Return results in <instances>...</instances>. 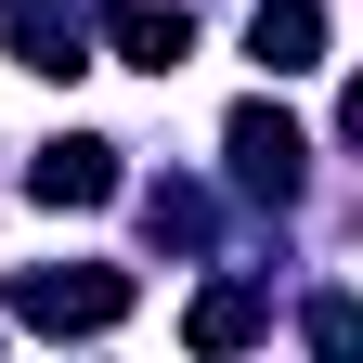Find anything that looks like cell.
Segmentation results:
<instances>
[{
    "label": "cell",
    "instance_id": "6da1fadb",
    "mask_svg": "<svg viewBox=\"0 0 363 363\" xmlns=\"http://www.w3.org/2000/svg\"><path fill=\"white\" fill-rule=\"evenodd\" d=\"M13 311L39 337H104L130 325V272H13Z\"/></svg>",
    "mask_w": 363,
    "mask_h": 363
},
{
    "label": "cell",
    "instance_id": "7a4b0ae2",
    "mask_svg": "<svg viewBox=\"0 0 363 363\" xmlns=\"http://www.w3.org/2000/svg\"><path fill=\"white\" fill-rule=\"evenodd\" d=\"M220 143H234V182H247L259 208H286V195H298V169H311L298 117H272V104H234V130H220Z\"/></svg>",
    "mask_w": 363,
    "mask_h": 363
},
{
    "label": "cell",
    "instance_id": "3957f363",
    "mask_svg": "<svg viewBox=\"0 0 363 363\" xmlns=\"http://www.w3.org/2000/svg\"><path fill=\"white\" fill-rule=\"evenodd\" d=\"M104 39H117V65H182L195 52V13H182V0H104Z\"/></svg>",
    "mask_w": 363,
    "mask_h": 363
},
{
    "label": "cell",
    "instance_id": "277c9868",
    "mask_svg": "<svg viewBox=\"0 0 363 363\" xmlns=\"http://www.w3.org/2000/svg\"><path fill=\"white\" fill-rule=\"evenodd\" d=\"M247 52L272 78H311V65H325V0H259V13H247Z\"/></svg>",
    "mask_w": 363,
    "mask_h": 363
},
{
    "label": "cell",
    "instance_id": "5b68a950",
    "mask_svg": "<svg viewBox=\"0 0 363 363\" xmlns=\"http://www.w3.org/2000/svg\"><path fill=\"white\" fill-rule=\"evenodd\" d=\"M26 195H39V208H104V195H117V143H39Z\"/></svg>",
    "mask_w": 363,
    "mask_h": 363
},
{
    "label": "cell",
    "instance_id": "8992f818",
    "mask_svg": "<svg viewBox=\"0 0 363 363\" xmlns=\"http://www.w3.org/2000/svg\"><path fill=\"white\" fill-rule=\"evenodd\" d=\"M13 65L26 78H78L91 65V26L65 13V0H26V13H13Z\"/></svg>",
    "mask_w": 363,
    "mask_h": 363
},
{
    "label": "cell",
    "instance_id": "52a82bcc",
    "mask_svg": "<svg viewBox=\"0 0 363 363\" xmlns=\"http://www.w3.org/2000/svg\"><path fill=\"white\" fill-rule=\"evenodd\" d=\"M182 337H195V350H247V337H259V298H247V286H208Z\"/></svg>",
    "mask_w": 363,
    "mask_h": 363
},
{
    "label": "cell",
    "instance_id": "ba28073f",
    "mask_svg": "<svg viewBox=\"0 0 363 363\" xmlns=\"http://www.w3.org/2000/svg\"><path fill=\"white\" fill-rule=\"evenodd\" d=\"M143 220H156V247H208V195H195V182H156Z\"/></svg>",
    "mask_w": 363,
    "mask_h": 363
},
{
    "label": "cell",
    "instance_id": "9c48e42d",
    "mask_svg": "<svg viewBox=\"0 0 363 363\" xmlns=\"http://www.w3.org/2000/svg\"><path fill=\"white\" fill-rule=\"evenodd\" d=\"M311 337H325V350H363V298H311Z\"/></svg>",
    "mask_w": 363,
    "mask_h": 363
},
{
    "label": "cell",
    "instance_id": "30bf717a",
    "mask_svg": "<svg viewBox=\"0 0 363 363\" xmlns=\"http://www.w3.org/2000/svg\"><path fill=\"white\" fill-rule=\"evenodd\" d=\"M337 130H350V143H363V78H350V104H337Z\"/></svg>",
    "mask_w": 363,
    "mask_h": 363
},
{
    "label": "cell",
    "instance_id": "8fae6325",
    "mask_svg": "<svg viewBox=\"0 0 363 363\" xmlns=\"http://www.w3.org/2000/svg\"><path fill=\"white\" fill-rule=\"evenodd\" d=\"M0 13H26V0H0Z\"/></svg>",
    "mask_w": 363,
    "mask_h": 363
}]
</instances>
